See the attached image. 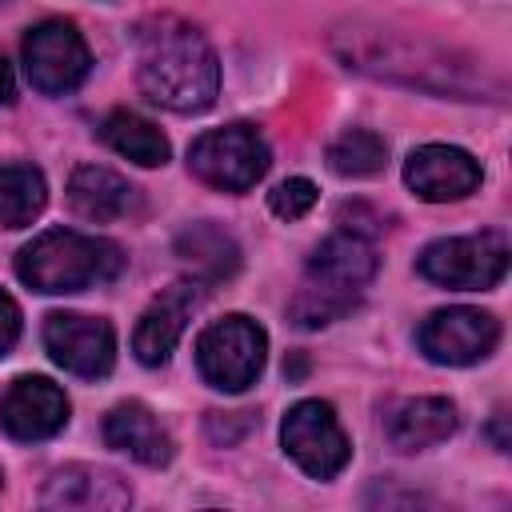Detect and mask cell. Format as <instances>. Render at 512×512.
<instances>
[{
  "label": "cell",
  "instance_id": "cell-20",
  "mask_svg": "<svg viewBox=\"0 0 512 512\" xmlns=\"http://www.w3.org/2000/svg\"><path fill=\"white\" fill-rule=\"evenodd\" d=\"M48 184L32 164H0V228H24L40 216Z\"/></svg>",
  "mask_w": 512,
  "mask_h": 512
},
{
  "label": "cell",
  "instance_id": "cell-15",
  "mask_svg": "<svg viewBox=\"0 0 512 512\" xmlns=\"http://www.w3.org/2000/svg\"><path fill=\"white\" fill-rule=\"evenodd\" d=\"M68 204L76 216L92 220V224H104V220H120L128 212L140 208V192L116 176L112 168H100V164H80L68 180Z\"/></svg>",
  "mask_w": 512,
  "mask_h": 512
},
{
  "label": "cell",
  "instance_id": "cell-13",
  "mask_svg": "<svg viewBox=\"0 0 512 512\" xmlns=\"http://www.w3.org/2000/svg\"><path fill=\"white\" fill-rule=\"evenodd\" d=\"M200 296H204L200 284L180 280V284L164 288V292L144 308V316H140V324H136V332H132V352H136L140 364L156 368V364H164V360L172 356L176 340L184 336L188 316H192L196 304H200Z\"/></svg>",
  "mask_w": 512,
  "mask_h": 512
},
{
  "label": "cell",
  "instance_id": "cell-4",
  "mask_svg": "<svg viewBox=\"0 0 512 512\" xmlns=\"http://www.w3.org/2000/svg\"><path fill=\"white\" fill-rule=\"evenodd\" d=\"M416 272L440 288H460V292L496 288L508 272V240L500 232L432 240L416 256Z\"/></svg>",
  "mask_w": 512,
  "mask_h": 512
},
{
  "label": "cell",
  "instance_id": "cell-12",
  "mask_svg": "<svg viewBox=\"0 0 512 512\" xmlns=\"http://www.w3.org/2000/svg\"><path fill=\"white\" fill-rule=\"evenodd\" d=\"M404 184L420 196V200H432V204H444V200H464L468 192H476L480 184V164L464 152V148H452V144H424L408 156L404 164Z\"/></svg>",
  "mask_w": 512,
  "mask_h": 512
},
{
  "label": "cell",
  "instance_id": "cell-10",
  "mask_svg": "<svg viewBox=\"0 0 512 512\" xmlns=\"http://www.w3.org/2000/svg\"><path fill=\"white\" fill-rule=\"evenodd\" d=\"M500 340V324L480 308H440L420 324V352L432 364L464 368L484 360Z\"/></svg>",
  "mask_w": 512,
  "mask_h": 512
},
{
  "label": "cell",
  "instance_id": "cell-11",
  "mask_svg": "<svg viewBox=\"0 0 512 512\" xmlns=\"http://www.w3.org/2000/svg\"><path fill=\"white\" fill-rule=\"evenodd\" d=\"M0 424L16 440H48L68 424V396L48 376H20L0 396Z\"/></svg>",
  "mask_w": 512,
  "mask_h": 512
},
{
  "label": "cell",
  "instance_id": "cell-17",
  "mask_svg": "<svg viewBox=\"0 0 512 512\" xmlns=\"http://www.w3.org/2000/svg\"><path fill=\"white\" fill-rule=\"evenodd\" d=\"M104 440H108V448H116V452L132 456L136 464H148V468H164L172 460V436L136 400L116 404L104 416Z\"/></svg>",
  "mask_w": 512,
  "mask_h": 512
},
{
  "label": "cell",
  "instance_id": "cell-16",
  "mask_svg": "<svg viewBox=\"0 0 512 512\" xmlns=\"http://www.w3.org/2000/svg\"><path fill=\"white\" fill-rule=\"evenodd\" d=\"M384 432H388L392 448H400V452L432 448V444H440V440H448L456 432V404L444 400V396H412V400H400L388 412Z\"/></svg>",
  "mask_w": 512,
  "mask_h": 512
},
{
  "label": "cell",
  "instance_id": "cell-23",
  "mask_svg": "<svg viewBox=\"0 0 512 512\" xmlns=\"http://www.w3.org/2000/svg\"><path fill=\"white\" fill-rule=\"evenodd\" d=\"M256 428V412H208L204 432L212 444H236Z\"/></svg>",
  "mask_w": 512,
  "mask_h": 512
},
{
  "label": "cell",
  "instance_id": "cell-6",
  "mask_svg": "<svg viewBox=\"0 0 512 512\" xmlns=\"http://www.w3.org/2000/svg\"><path fill=\"white\" fill-rule=\"evenodd\" d=\"M188 168L220 192H248L268 172V144L252 124H224L192 140Z\"/></svg>",
  "mask_w": 512,
  "mask_h": 512
},
{
  "label": "cell",
  "instance_id": "cell-24",
  "mask_svg": "<svg viewBox=\"0 0 512 512\" xmlns=\"http://www.w3.org/2000/svg\"><path fill=\"white\" fill-rule=\"evenodd\" d=\"M16 336H20V308H16V300L0 288V356L12 352Z\"/></svg>",
  "mask_w": 512,
  "mask_h": 512
},
{
  "label": "cell",
  "instance_id": "cell-21",
  "mask_svg": "<svg viewBox=\"0 0 512 512\" xmlns=\"http://www.w3.org/2000/svg\"><path fill=\"white\" fill-rule=\"evenodd\" d=\"M384 164H388V144L368 128H352L328 144V168L336 176L364 180V176H376Z\"/></svg>",
  "mask_w": 512,
  "mask_h": 512
},
{
  "label": "cell",
  "instance_id": "cell-18",
  "mask_svg": "<svg viewBox=\"0 0 512 512\" xmlns=\"http://www.w3.org/2000/svg\"><path fill=\"white\" fill-rule=\"evenodd\" d=\"M176 252L184 264H192V272H200V280L216 284V280H228L236 268H240V248L236 240L216 228L212 220H200L192 228H184L176 236Z\"/></svg>",
  "mask_w": 512,
  "mask_h": 512
},
{
  "label": "cell",
  "instance_id": "cell-25",
  "mask_svg": "<svg viewBox=\"0 0 512 512\" xmlns=\"http://www.w3.org/2000/svg\"><path fill=\"white\" fill-rule=\"evenodd\" d=\"M16 100V76H12V64L4 60L0 52V104H12Z\"/></svg>",
  "mask_w": 512,
  "mask_h": 512
},
{
  "label": "cell",
  "instance_id": "cell-2",
  "mask_svg": "<svg viewBox=\"0 0 512 512\" xmlns=\"http://www.w3.org/2000/svg\"><path fill=\"white\" fill-rule=\"evenodd\" d=\"M376 276V248L368 236L356 232H336L320 240L308 256L304 284L288 300V320L296 328H324L352 312Z\"/></svg>",
  "mask_w": 512,
  "mask_h": 512
},
{
  "label": "cell",
  "instance_id": "cell-9",
  "mask_svg": "<svg viewBox=\"0 0 512 512\" xmlns=\"http://www.w3.org/2000/svg\"><path fill=\"white\" fill-rule=\"evenodd\" d=\"M44 348L48 356L84 380L108 376L112 360H116V332L108 320L100 316H84V312H52L44 320Z\"/></svg>",
  "mask_w": 512,
  "mask_h": 512
},
{
  "label": "cell",
  "instance_id": "cell-3",
  "mask_svg": "<svg viewBox=\"0 0 512 512\" xmlns=\"http://www.w3.org/2000/svg\"><path fill=\"white\" fill-rule=\"evenodd\" d=\"M124 272V252L120 244L72 228H52L40 232L32 244L20 248L16 256V276L44 296L60 292H80L92 284H108Z\"/></svg>",
  "mask_w": 512,
  "mask_h": 512
},
{
  "label": "cell",
  "instance_id": "cell-1",
  "mask_svg": "<svg viewBox=\"0 0 512 512\" xmlns=\"http://www.w3.org/2000/svg\"><path fill=\"white\" fill-rule=\"evenodd\" d=\"M136 80L140 92L168 112H204L220 92V64L212 44L176 16L140 24L136 36Z\"/></svg>",
  "mask_w": 512,
  "mask_h": 512
},
{
  "label": "cell",
  "instance_id": "cell-19",
  "mask_svg": "<svg viewBox=\"0 0 512 512\" xmlns=\"http://www.w3.org/2000/svg\"><path fill=\"white\" fill-rule=\"evenodd\" d=\"M100 140H104L112 152H120V156H128L132 164H140V168H156V164H164L168 152H172V148H168V136H164L152 120H144V116H136V112H128V108H116V112L104 116Z\"/></svg>",
  "mask_w": 512,
  "mask_h": 512
},
{
  "label": "cell",
  "instance_id": "cell-7",
  "mask_svg": "<svg viewBox=\"0 0 512 512\" xmlns=\"http://www.w3.org/2000/svg\"><path fill=\"white\" fill-rule=\"evenodd\" d=\"M92 68L88 44L72 20H40L24 32V72L32 88L48 96H64L84 84Z\"/></svg>",
  "mask_w": 512,
  "mask_h": 512
},
{
  "label": "cell",
  "instance_id": "cell-5",
  "mask_svg": "<svg viewBox=\"0 0 512 512\" xmlns=\"http://www.w3.org/2000/svg\"><path fill=\"white\" fill-rule=\"evenodd\" d=\"M268 336L256 320L232 312L224 320H212L196 340V368L200 376L220 392H244L256 384L264 368Z\"/></svg>",
  "mask_w": 512,
  "mask_h": 512
},
{
  "label": "cell",
  "instance_id": "cell-27",
  "mask_svg": "<svg viewBox=\"0 0 512 512\" xmlns=\"http://www.w3.org/2000/svg\"><path fill=\"white\" fill-rule=\"evenodd\" d=\"M0 4H8V0H0Z\"/></svg>",
  "mask_w": 512,
  "mask_h": 512
},
{
  "label": "cell",
  "instance_id": "cell-22",
  "mask_svg": "<svg viewBox=\"0 0 512 512\" xmlns=\"http://www.w3.org/2000/svg\"><path fill=\"white\" fill-rule=\"evenodd\" d=\"M312 204H316V184H312L308 176H288V180H280V184L268 192V208H272L280 220H300Z\"/></svg>",
  "mask_w": 512,
  "mask_h": 512
},
{
  "label": "cell",
  "instance_id": "cell-8",
  "mask_svg": "<svg viewBox=\"0 0 512 512\" xmlns=\"http://www.w3.org/2000/svg\"><path fill=\"white\" fill-rule=\"evenodd\" d=\"M280 440H284V452L312 476V480H332L348 456H352V444L332 412L328 400H300L288 408L284 424H280Z\"/></svg>",
  "mask_w": 512,
  "mask_h": 512
},
{
  "label": "cell",
  "instance_id": "cell-14",
  "mask_svg": "<svg viewBox=\"0 0 512 512\" xmlns=\"http://www.w3.org/2000/svg\"><path fill=\"white\" fill-rule=\"evenodd\" d=\"M44 508H80V512H116L132 504L128 484L96 464H68L56 468L40 492Z\"/></svg>",
  "mask_w": 512,
  "mask_h": 512
},
{
  "label": "cell",
  "instance_id": "cell-26",
  "mask_svg": "<svg viewBox=\"0 0 512 512\" xmlns=\"http://www.w3.org/2000/svg\"><path fill=\"white\" fill-rule=\"evenodd\" d=\"M0 488H4V472H0Z\"/></svg>",
  "mask_w": 512,
  "mask_h": 512
}]
</instances>
